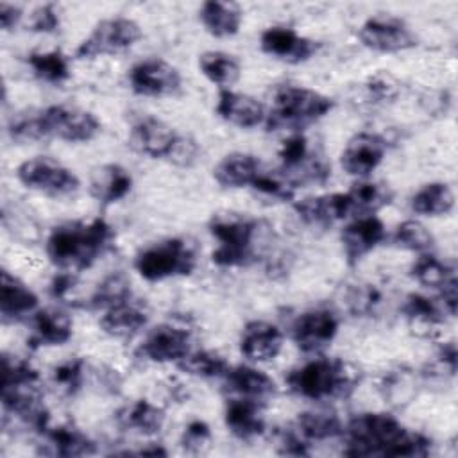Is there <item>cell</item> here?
Instances as JSON below:
<instances>
[{
    "instance_id": "obj_1",
    "label": "cell",
    "mask_w": 458,
    "mask_h": 458,
    "mask_svg": "<svg viewBox=\"0 0 458 458\" xmlns=\"http://www.w3.org/2000/svg\"><path fill=\"white\" fill-rule=\"evenodd\" d=\"M347 456H428L431 438L404 428L394 415L367 411L344 426Z\"/></svg>"
},
{
    "instance_id": "obj_2",
    "label": "cell",
    "mask_w": 458,
    "mask_h": 458,
    "mask_svg": "<svg viewBox=\"0 0 458 458\" xmlns=\"http://www.w3.org/2000/svg\"><path fill=\"white\" fill-rule=\"evenodd\" d=\"M113 236V227L100 216L88 222L72 220L50 231L45 250L54 267L68 272L84 270L109 249Z\"/></svg>"
},
{
    "instance_id": "obj_3",
    "label": "cell",
    "mask_w": 458,
    "mask_h": 458,
    "mask_svg": "<svg viewBox=\"0 0 458 458\" xmlns=\"http://www.w3.org/2000/svg\"><path fill=\"white\" fill-rule=\"evenodd\" d=\"M292 394L310 401L347 397L360 383V372L340 358H313L284 377Z\"/></svg>"
},
{
    "instance_id": "obj_4",
    "label": "cell",
    "mask_w": 458,
    "mask_h": 458,
    "mask_svg": "<svg viewBox=\"0 0 458 458\" xmlns=\"http://www.w3.org/2000/svg\"><path fill=\"white\" fill-rule=\"evenodd\" d=\"M333 106V98L311 88L283 84L274 91L272 107L267 113L265 125L268 131L288 129L292 132H301L304 127L324 118Z\"/></svg>"
},
{
    "instance_id": "obj_5",
    "label": "cell",
    "mask_w": 458,
    "mask_h": 458,
    "mask_svg": "<svg viewBox=\"0 0 458 458\" xmlns=\"http://www.w3.org/2000/svg\"><path fill=\"white\" fill-rule=\"evenodd\" d=\"M208 229L218 242L211 252V261L224 268H242L256 261V236L259 222L242 213H215L209 218Z\"/></svg>"
},
{
    "instance_id": "obj_6",
    "label": "cell",
    "mask_w": 458,
    "mask_h": 458,
    "mask_svg": "<svg viewBox=\"0 0 458 458\" xmlns=\"http://www.w3.org/2000/svg\"><path fill=\"white\" fill-rule=\"evenodd\" d=\"M197 267V249L186 238H166L140 250L134 258L136 272L150 281L190 276Z\"/></svg>"
},
{
    "instance_id": "obj_7",
    "label": "cell",
    "mask_w": 458,
    "mask_h": 458,
    "mask_svg": "<svg viewBox=\"0 0 458 458\" xmlns=\"http://www.w3.org/2000/svg\"><path fill=\"white\" fill-rule=\"evenodd\" d=\"M141 27L125 16L100 20L75 48V57L95 59L98 55H116L141 39Z\"/></svg>"
},
{
    "instance_id": "obj_8",
    "label": "cell",
    "mask_w": 458,
    "mask_h": 458,
    "mask_svg": "<svg viewBox=\"0 0 458 458\" xmlns=\"http://www.w3.org/2000/svg\"><path fill=\"white\" fill-rule=\"evenodd\" d=\"M43 138H57L66 143H88L100 132L98 118L82 107L54 104L39 109Z\"/></svg>"
},
{
    "instance_id": "obj_9",
    "label": "cell",
    "mask_w": 458,
    "mask_h": 458,
    "mask_svg": "<svg viewBox=\"0 0 458 458\" xmlns=\"http://www.w3.org/2000/svg\"><path fill=\"white\" fill-rule=\"evenodd\" d=\"M16 179L25 188L48 197H68L73 195L81 186V181L73 170L47 156H36L20 163L16 168Z\"/></svg>"
},
{
    "instance_id": "obj_10",
    "label": "cell",
    "mask_w": 458,
    "mask_h": 458,
    "mask_svg": "<svg viewBox=\"0 0 458 458\" xmlns=\"http://www.w3.org/2000/svg\"><path fill=\"white\" fill-rule=\"evenodd\" d=\"M358 39L365 48L381 54H397L417 47L415 32L401 18L390 14L365 20L358 29Z\"/></svg>"
},
{
    "instance_id": "obj_11",
    "label": "cell",
    "mask_w": 458,
    "mask_h": 458,
    "mask_svg": "<svg viewBox=\"0 0 458 458\" xmlns=\"http://www.w3.org/2000/svg\"><path fill=\"white\" fill-rule=\"evenodd\" d=\"M132 93L140 97H174L182 88L179 70L161 57H148L138 61L127 73Z\"/></svg>"
},
{
    "instance_id": "obj_12",
    "label": "cell",
    "mask_w": 458,
    "mask_h": 458,
    "mask_svg": "<svg viewBox=\"0 0 458 458\" xmlns=\"http://www.w3.org/2000/svg\"><path fill=\"white\" fill-rule=\"evenodd\" d=\"M191 335L186 327L165 322L150 329L138 347V356L152 363H177L191 349Z\"/></svg>"
},
{
    "instance_id": "obj_13",
    "label": "cell",
    "mask_w": 458,
    "mask_h": 458,
    "mask_svg": "<svg viewBox=\"0 0 458 458\" xmlns=\"http://www.w3.org/2000/svg\"><path fill=\"white\" fill-rule=\"evenodd\" d=\"M181 134L165 120L143 116L136 120L129 131V145L141 156L150 159L170 161Z\"/></svg>"
},
{
    "instance_id": "obj_14",
    "label": "cell",
    "mask_w": 458,
    "mask_h": 458,
    "mask_svg": "<svg viewBox=\"0 0 458 458\" xmlns=\"http://www.w3.org/2000/svg\"><path fill=\"white\" fill-rule=\"evenodd\" d=\"M338 326V317L331 310L315 308L292 322L290 336L302 352H320L335 340Z\"/></svg>"
},
{
    "instance_id": "obj_15",
    "label": "cell",
    "mask_w": 458,
    "mask_h": 458,
    "mask_svg": "<svg viewBox=\"0 0 458 458\" xmlns=\"http://www.w3.org/2000/svg\"><path fill=\"white\" fill-rule=\"evenodd\" d=\"M259 47L267 55L290 64L304 63L311 59L318 50L317 41L301 36L295 29L281 25L265 29L259 36Z\"/></svg>"
},
{
    "instance_id": "obj_16",
    "label": "cell",
    "mask_w": 458,
    "mask_h": 458,
    "mask_svg": "<svg viewBox=\"0 0 458 458\" xmlns=\"http://www.w3.org/2000/svg\"><path fill=\"white\" fill-rule=\"evenodd\" d=\"M386 141L376 132L354 134L340 156V165L345 174L367 179L385 159Z\"/></svg>"
},
{
    "instance_id": "obj_17",
    "label": "cell",
    "mask_w": 458,
    "mask_h": 458,
    "mask_svg": "<svg viewBox=\"0 0 458 458\" xmlns=\"http://www.w3.org/2000/svg\"><path fill=\"white\" fill-rule=\"evenodd\" d=\"M386 236L385 224L376 215H361L342 229V247L351 267L358 265Z\"/></svg>"
},
{
    "instance_id": "obj_18",
    "label": "cell",
    "mask_w": 458,
    "mask_h": 458,
    "mask_svg": "<svg viewBox=\"0 0 458 458\" xmlns=\"http://www.w3.org/2000/svg\"><path fill=\"white\" fill-rule=\"evenodd\" d=\"M284 336L281 329L267 320H250L240 336V352L254 363L272 361L283 349Z\"/></svg>"
},
{
    "instance_id": "obj_19",
    "label": "cell",
    "mask_w": 458,
    "mask_h": 458,
    "mask_svg": "<svg viewBox=\"0 0 458 458\" xmlns=\"http://www.w3.org/2000/svg\"><path fill=\"white\" fill-rule=\"evenodd\" d=\"M215 111L224 122L240 129L258 127L267 118L265 106L256 97L233 91L231 88L218 91Z\"/></svg>"
},
{
    "instance_id": "obj_20",
    "label": "cell",
    "mask_w": 458,
    "mask_h": 458,
    "mask_svg": "<svg viewBox=\"0 0 458 458\" xmlns=\"http://www.w3.org/2000/svg\"><path fill=\"white\" fill-rule=\"evenodd\" d=\"M73 335L72 317L55 308L36 310L30 315V335L27 344L32 349L64 345Z\"/></svg>"
},
{
    "instance_id": "obj_21",
    "label": "cell",
    "mask_w": 458,
    "mask_h": 458,
    "mask_svg": "<svg viewBox=\"0 0 458 458\" xmlns=\"http://www.w3.org/2000/svg\"><path fill=\"white\" fill-rule=\"evenodd\" d=\"M297 216L311 227H327L351 215V200L345 193L306 197L293 204Z\"/></svg>"
},
{
    "instance_id": "obj_22",
    "label": "cell",
    "mask_w": 458,
    "mask_h": 458,
    "mask_svg": "<svg viewBox=\"0 0 458 458\" xmlns=\"http://www.w3.org/2000/svg\"><path fill=\"white\" fill-rule=\"evenodd\" d=\"M224 422L236 438L245 442L261 437L267 428L261 403L245 397H233L227 401Z\"/></svg>"
},
{
    "instance_id": "obj_23",
    "label": "cell",
    "mask_w": 458,
    "mask_h": 458,
    "mask_svg": "<svg viewBox=\"0 0 458 458\" xmlns=\"http://www.w3.org/2000/svg\"><path fill=\"white\" fill-rule=\"evenodd\" d=\"M132 177L127 168L118 163H107L93 170L89 177V195L104 206L120 202L129 195Z\"/></svg>"
},
{
    "instance_id": "obj_24",
    "label": "cell",
    "mask_w": 458,
    "mask_h": 458,
    "mask_svg": "<svg viewBox=\"0 0 458 458\" xmlns=\"http://www.w3.org/2000/svg\"><path fill=\"white\" fill-rule=\"evenodd\" d=\"M148 322V311L141 302L132 301L111 306L104 310L100 317V329L113 338H131L140 333Z\"/></svg>"
},
{
    "instance_id": "obj_25",
    "label": "cell",
    "mask_w": 458,
    "mask_h": 458,
    "mask_svg": "<svg viewBox=\"0 0 458 458\" xmlns=\"http://www.w3.org/2000/svg\"><path fill=\"white\" fill-rule=\"evenodd\" d=\"M224 383L231 394L259 403L276 395L277 392L276 381L267 372L250 365L229 367L227 374L224 376Z\"/></svg>"
},
{
    "instance_id": "obj_26",
    "label": "cell",
    "mask_w": 458,
    "mask_h": 458,
    "mask_svg": "<svg viewBox=\"0 0 458 458\" xmlns=\"http://www.w3.org/2000/svg\"><path fill=\"white\" fill-rule=\"evenodd\" d=\"M38 310V295L16 276L2 272L0 315L4 322H18Z\"/></svg>"
},
{
    "instance_id": "obj_27",
    "label": "cell",
    "mask_w": 458,
    "mask_h": 458,
    "mask_svg": "<svg viewBox=\"0 0 458 458\" xmlns=\"http://www.w3.org/2000/svg\"><path fill=\"white\" fill-rule=\"evenodd\" d=\"M263 163L258 156L247 152H233L224 156L213 168V179L224 188H243L252 186Z\"/></svg>"
},
{
    "instance_id": "obj_28",
    "label": "cell",
    "mask_w": 458,
    "mask_h": 458,
    "mask_svg": "<svg viewBox=\"0 0 458 458\" xmlns=\"http://www.w3.org/2000/svg\"><path fill=\"white\" fill-rule=\"evenodd\" d=\"M165 410L147 399H138L131 404H125L114 413V422L118 428L147 437L159 433L165 426Z\"/></svg>"
},
{
    "instance_id": "obj_29",
    "label": "cell",
    "mask_w": 458,
    "mask_h": 458,
    "mask_svg": "<svg viewBox=\"0 0 458 458\" xmlns=\"http://www.w3.org/2000/svg\"><path fill=\"white\" fill-rule=\"evenodd\" d=\"M199 18L204 29L215 38H231L240 32L243 13L234 2L208 0L199 9Z\"/></svg>"
},
{
    "instance_id": "obj_30",
    "label": "cell",
    "mask_w": 458,
    "mask_h": 458,
    "mask_svg": "<svg viewBox=\"0 0 458 458\" xmlns=\"http://www.w3.org/2000/svg\"><path fill=\"white\" fill-rule=\"evenodd\" d=\"M401 313L404 315L410 327L424 335L437 331L445 322V315H449L440 299H429L422 293H408L401 306Z\"/></svg>"
},
{
    "instance_id": "obj_31",
    "label": "cell",
    "mask_w": 458,
    "mask_h": 458,
    "mask_svg": "<svg viewBox=\"0 0 458 458\" xmlns=\"http://www.w3.org/2000/svg\"><path fill=\"white\" fill-rule=\"evenodd\" d=\"M43 438L48 442L52 454L57 456H86L95 453V444L77 428L70 424L52 426V422L41 431Z\"/></svg>"
},
{
    "instance_id": "obj_32",
    "label": "cell",
    "mask_w": 458,
    "mask_h": 458,
    "mask_svg": "<svg viewBox=\"0 0 458 458\" xmlns=\"http://www.w3.org/2000/svg\"><path fill=\"white\" fill-rule=\"evenodd\" d=\"M293 429L306 442H322L340 437L344 433V424L331 410H311L297 415Z\"/></svg>"
},
{
    "instance_id": "obj_33",
    "label": "cell",
    "mask_w": 458,
    "mask_h": 458,
    "mask_svg": "<svg viewBox=\"0 0 458 458\" xmlns=\"http://www.w3.org/2000/svg\"><path fill=\"white\" fill-rule=\"evenodd\" d=\"M199 68L209 82L220 86L222 89H229L233 84L238 82L242 75V66L238 59L233 54L222 50L202 52L199 55Z\"/></svg>"
},
{
    "instance_id": "obj_34",
    "label": "cell",
    "mask_w": 458,
    "mask_h": 458,
    "mask_svg": "<svg viewBox=\"0 0 458 458\" xmlns=\"http://www.w3.org/2000/svg\"><path fill=\"white\" fill-rule=\"evenodd\" d=\"M410 208L417 215L444 216L454 208V191L447 182H428L410 200Z\"/></svg>"
},
{
    "instance_id": "obj_35",
    "label": "cell",
    "mask_w": 458,
    "mask_h": 458,
    "mask_svg": "<svg viewBox=\"0 0 458 458\" xmlns=\"http://www.w3.org/2000/svg\"><path fill=\"white\" fill-rule=\"evenodd\" d=\"M27 64L32 73L48 84H63L70 79V61L61 50H39L27 55Z\"/></svg>"
},
{
    "instance_id": "obj_36",
    "label": "cell",
    "mask_w": 458,
    "mask_h": 458,
    "mask_svg": "<svg viewBox=\"0 0 458 458\" xmlns=\"http://www.w3.org/2000/svg\"><path fill=\"white\" fill-rule=\"evenodd\" d=\"M349 200H351V213H360L361 215H374L377 209L383 206L390 204L392 200V190L388 184L376 182V181H360L356 182L349 191Z\"/></svg>"
},
{
    "instance_id": "obj_37",
    "label": "cell",
    "mask_w": 458,
    "mask_h": 458,
    "mask_svg": "<svg viewBox=\"0 0 458 458\" xmlns=\"http://www.w3.org/2000/svg\"><path fill=\"white\" fill-rule=\"evenodd\" d=\"M410 276L422 286L428 288H442L445 283L456 277L454 268L437 258L431 252H422L410 267Z\"/></svg>"
},
{
    "instance_id": "obj_38",
    "label": "cell",
    "mask_w": 458,
    "mask_h": 458,
    "mask_svg": "<svg viewBox=\"0 0 458 458\" xmlns=\"http://www.w3.org/2000/svg\"><path fill=\"white\" fill-rule=\"evenodd\" d=\"M132 297L131 293V283L122 272H113L106 276L97 288L93 290L91 297L88 299V306L91 310H107L111 306H116L120 302H125Z\"/></svg>"
},
{
    "instance_id": "obj_39",
    "label": "cell",
    "mask_w": 458,
    "mask_h": 458,
    "mask_svg": "<svg viewBox=\"0 0 458 458\" xmlns=\"http://www.w3.org/2000/svg\"><path fill=\"white\" fill-rule=\"evenodd\" d=\"M177 367L197 377H224L231 365L220 352L200 349L190 351L181 361H177Z\"/></svg>"
},
{
    "instance_id": "obj_40",
    "label": "cell",
    "mask_w": 458,
    "mask_h": 458,
    "mask_svg": "<svg viewBox=\"0 0 458 458\" xmlns=\"http://www.w3.org/2000/svg\"><path fill=\"white\" fill-rule=\"evenodd\" d=\"M394 243L401 249H406V250H413V252H429L435 240H433V234L429 233V229L420 224L419 220H404L401 222L395 231H394V236H392Z\"/></svg>"
},
{
    "instance_id": "obj_41",
    "label": "cell",
    "mask_w": 458,
    "mask_h": 458,
    "mask_svg": "<svg viewBox=\"0 0 458 458\" xmlns=\"http://www.w3.org/2000/svg\"><path fill=\"white\" fill-rule=\"evenodd\" d=\"M379 390L390 404H395V406L406 404L415 395V377L410 370H404V369L392 370L385 374V377L381 379Z\"/></svg>"
},
{
    "instance_id": "obj_42",
    "label": "cell",
    "mask_w": 458,
    "mask_h": 458,
    "mask_svg": "<svg viewBox=\"0 0 458 458\" xmlns=\"http://www.w3.org/2000/svg\"><path fill=\"white\" fill-rule=\"evenodd\" d=\"M84 383V361L81 358H70L52 370V385L61 395H75Z\"/></svg>"
},
{
    "instance_id": "obj_43",
    "label": "cell",
    "mask_w": 458,
    "mask_h": 458,
    "mask_svg": "<svg viewBox=\"0 0 458 458\" xmlns=\"http://www.w3.org/2000/svg\"><path fill=\"white\" fill-rule=\"evenodd\" d=\"M263 197H270L274 200H292L295 195V186L288 181V177L281 170H261L252 186Z\"/></svg>"
},
{
    "instance_id": "obj_44",
    "label": "cell",
    "mask_w": 458,
    "mask_h": 458,
    "mask_svg": "<svg viewBox=\"0 0 458 458\" xmlns=\"http://www.w3.org/2000/svg\"><path fill=\"white\" fill-rule=\"evenodd\" d=\"M381 302V293L374 284H354L345 293V304L356 317H367L376 311Z\"/></svg>"
},
{
    "instance_id": "obj_45",
    "label": "cell",
    "mask_w": 458,
    "mask_h": 458,
    "mask_svg": "<svg viewBox=\"0 0 458 458\" xmlns=\"http://www.w3.org/2000/svg\"><path fill=\"white\" fill-rule=\"evenodd\" d=\"M7 132L14 141L45 140L39 123V111H25L14 114L7 125Z\"/></svg>"
},
{
    "instance_id": "obj_46",
    "label": "cell",
    "mask_w": 458,
    "mask_h": 458,
    "mask_svg": "<svg viewBox=\"0 0 458 458\" xmlns=\"http://www.w3.org/2000/svg\"><path fill=\"white\" fill-rule=\"evenodd\" d=\"M365 89L372 102H394L401 93V82L388 72H377L367 79Z\"/></svg>"
},
{
    "instance_id": "obj_47",
    "label": "cell",
    "mask_w": 458,
    "mask_h": 458,
    "mask_svg": "<svg viewBox=\"0 0 458 458\" xmlns=\"http://www.w3.org/2000/svg\"><path fill=\"white\" fill-rule=\"evenodd\" d=\"M277 154L281 159V170H290L302 163L311 154V150L302 132H290V136L281 143Z\"/></svg>"
},
{
    "instance_id": "obj_48",
    "label": "cell",
    "mask_w": 458,
    "mask_h": 458,
    "mask_svg": "<svg viewBox=\"0 0 458 458\" xmlns=\"http://www.w3.org/2000/svg\"><path fill=\"white\" fill-rule=\"evenodd\" d=\"M61 27V13L55 4H41L29 16V29L32 32L52 34Z\"/></svg>"
},
{
    "instance_id": "obj_49",
    "label": "cell",
    "mask_w": 458,
    "mask_h": 458,
    "mask_svg": "<svg viewBox=\"0 0 458 458\" xmlns=\"http://www.w3.org/2000/svg\"><path fill=\"white\" fill-rule=\"evenodd\" d=\"M211 442V429L204 420H191L181 437V445L186 451L200 453Z\"/></svg>"
},
{
    "instance_id": "obj_50",
    "label": "cell",
    "mask_w": 458,
    "mask_h": 458,
    "mask_svg": "<svg viewBox=\"0 0 458 458\" xmlns=\"http://www.w3.org/2000/svg\"><path fill=\"white\" fill-rule=\"evenodd\" d=\"M279 453L281 454H290V456H306L310 454V442H306L293 428L284 429L279 435Z\"/></svg>"
},
{
    "instance_id": "obj_51",
    "label": "cell",
    "mask_w": 458,
    "mask_h": 458,
    "mask_svg": "<svg viewBox=\"0 0 458 458\" xmlns=\"http://www.w3.org/2000/svg\"><path fill=\"white\" fill-rule=\"evenodd\" d=\"M75 286V276L68 270L57 274L50 283V295L55 299H66Z\"/></svg>"
},
{
    "instance_id": "obj_52",
    "label": "cell",
    "mask_w": 458,
    "mask_h": 458,
    "mask_svg": "<svg viewBox=\"0 0 458 458\" xmlns=\"http://www.w3.org/2000/svg\"><path fill=\"white\" fill-rule=\"evenodd\" d=\"M21 18H23V13H21V9L18 5L7 4V2L0 4V25H2V30H5V32L13 30L14 27H18Z\"/></svg>"
},
{
    "instance_id": "obj_53",
    "label": "cell",
    "mask_w": 458,
    "mask_h": 458,
    "mask_svg": "<svg viewBox=\"0 0 458 458\" xmlns=\"http://www.w3.org/2000/svg\"><path fill=\"white\" fill-rule=\"evenodd\" d=\"M437 358H438L437 363H438L440 367H444V370H445L449 376H454V372H456V358H458L454 342H445V344H442Z\"/></svg>"
}]
</instances>
